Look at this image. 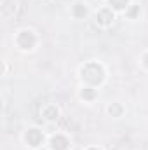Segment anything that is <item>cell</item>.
<instances>
[{
  "instance_id": "cell-11",
  "label": "cell",
  "mask_w": 148,
  "mask_h": 150,
  "mask_svg": "<svg viewBox=\"0 0 148 150\" xmlns=\"http://www.w3.org/2000/svg\"><path fill=\"white\" fill-rule=\"evenodd\" d=\"M138 12V7H134V9H131V12H129V16H134Z\"/></svg>"
},
{
  "instance_id": "cell-13",
  "label": "cell",
  "mask_w": 148,
  "mask_h": 150,
  "mask_svg": "<svg viewBox=\"0 0 148 150\" xmlns=\"http://www.w3.org/2000/svg\"><path fill=\"white\" fill-rule=\"evenodd\" d=\"M89 150H98V149H89Z\"/></svg>"
},
{
  "instance_id": "cell-4",
  "label": "cell",
  "mask_w": 148,
  "mask_h": 150,
  "mask_svg": "<svg viewBox=\"0 0 148 150\" xmlns=\"http://www.w3.org/2000/svg\"><path fill=\"white\" fill-rule=\"evenodd\" d=\"M96 19H98V23H101V25H108L111 19H113V14H111L110 9H103V11L98 12Z\"/></svg>"
},
{
  "instance_id": "cell-7",
  "label": "cell",
  "mask_w": 148,
  "mask_h": 150,
  "mask_svg": "<svg viewBox=\"0 0 148 150\" xmlns=\"http://www.w3.org/2000/svg\"><path fill=\"white\" fill-rule=\"evenodd\" d=\"M44 115H45L47 119H56V117H58V110H56V107H47L45 112H44Z\"/></svg>"
},
{
  "instance_id": "cell-2",
  "label": "cell",
  "mask_w": 148,
  "mask_h": 150,
  "mask_svg": "<svg viewBox=\"0 0 148 150\" xmlns=\"http://www.w3.org/2000/svg\"><path fill=\"white\" fill-rule=\"evenodd\" d=\"M18 44H19V47H23V49L33 47V44H35L33 33H32V32H21L19 37H18Z\"/></svg>"
},
{
  "instance_id": "cell-12",
  "label": "cell",
  "mask_w": 148,
  "mask_h": 150,
  "mask_svg": "<svg viewBox=\"0 0 148 150\" xmlns=\"http://www.w3.org/2000/svg\"><path fill=\"white\" fill-rule=\"evenodd\" d=\"M145 65H147V68H148V54L145 56Z\"/></svg>"
},
{
  "instance_id": "cell-5",
  "label": "cell",
  "mask_w": 148,
  "mask_h": 150,
  "mask_svg": "<svg viewBox=\"0 0 148 150\" xmlns=\"http://www.w3.org/2000/svg\"><path fill=\"white\" fill-rule=\"evenodd\" d=\"M66 147H68V140L65 138V136H54L52 138V149L54 150H66Z\"/></svg>"
},
{
  "instance_id": "cell-3",
  "label": "cell",
  "mask_w": 148,
  "mask_h": 150,
  "mask_svg": "<svg viewBox=\"0 0 148 150\" xmlns=\"http://www.w3.org/2000/svg\"><path fill=\"white\" fill-rule=\"evenodd\" d=\"M26 140H28V143H30L32 147H38V145L42 143V133H40L38 129H30V131L26 133Z\"/></svg>"
},
{
  "instance_id": "cell-10",
  "label": "cell",
  "mask_w": 148,
  "mask_h": 150,
  "mask_svg": "<svg viewBox=\"0 0 148 150\" xmlns=\"http://www.w3.org/2000/svg\"><path fill=\"white\" fill-rule=\"evenodd\" d=\"M110 113H113V115H118V113H120V107H118V105L110 107Z\"/></svg>"
},
{
  "instance_id": "cell-6",
  "label": "cell",
  "mask_w": 148,
  "mask_h": 150,
  "mask_svg": "<svg viewBox=\"0 0 148 150\" xmlns=\"http://www.w3.org/2000/svg\"><path fill=\"white\" fill-rule=\"evenodd\" d=\"M73 16H75V18H84V16H85V7H84V5H80V4H78V5H75V7H73Z\"/></svg>"
},
{
  "instance_id": "cell-8",
  "label": "cell",
  "mask_w": 148,
  "mask_h": 150,
  "mask_svg": "<svg viewBox=\"0 0 148 150\" xmlns=\"http://www.w3.org/2000/svg\"><path fill=\"white\" fill-rule=\"evenodd\" d=\"M110 4L115 9H124L127 5V0H110Z\"/></svg>"
},
{
  "instance_id": "cell-1",
  "label": "cell",
  "mask_w": 148,
  "mask_h": 150,
  "mask_svg": "<svg viewBox=\"0 0 148 150\" xmlns=\"http://www.w3.org/2000/svg\"><path fill=\"white\" fill-rule=\"evenodd\" d=\"M82 77L89 84H99L103 79V68L98 63H89L82 68Z\"/></svg>"
},
{
  "instance_id": "cell-9",
  "label": "cell",
  "mask_w": 148,
  "mask_h": 150,
  "mask_svg": "<svg viewBox=\"0 0 148 150\" xmlns=\"http://www.w3.org/2000/svg\"><path fill=\"white\" fill-rule=\"evenodd\" d=\"M94 94H96V93H94L92 89H84V91H82V96H84L85 100H92Z\"/></svg>"
}]
</instances>
